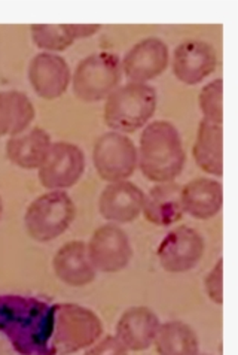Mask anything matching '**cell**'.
Returning a JSON list of instances; mask_svg holds the SVG:
<instances>
[{"label":"cell","mask_w":238,"mask_h":355,"mask_svg":"<svg viewBox=\"0 0 238 355\" xmlns=\"http://www.w3.org/2000/svg\"><path fill=\"white\" fill-rule=\"evenodd\" d=\"M53 304L36 297L0 294V333L21 355H53Z\"/></svg>","instance_id":"6da1fadb"},{"label":"cell","mask_w":238,"mask_h":355,"mask_svg":"<svg viewBox=\"0 0 238 355\" xmlns=\"http://www.w3.org/2000/svg\"><path fill=\"white\" fill-rule=\"evenodd\" d=\"M186 162L183 142L176 125L165 120L147 123L137 148V167L155 184L173 182Z\"/></svg>","instance_id":"7a4b0ae2"},{"label":"cell","mask_w":238,"mask_h":355,"mask_svg":"<svg viewBox=\"0 0 238 355\" xmlns=\"http://www.w3.org/2000/svg\"><path fill=\"white\" fill-rule=\"evenodd\" d=\"M103 334L98 315L76 303L53 304V331L49 349L53 355H71L88 349Z\"/></svg>","instance_id":"3957f363"},{"label":"cell","mask_w":238,"mask_h":355,"mask_svg":"<svg viewBox=\"0 0 238 355\" xmlns=\"http://www.w3.org/2000/svg\"><path fill=\"white\" fill-rule=\"evenodd\" d=\"M156 105L158 94L152 85L127 83L119 85L106 98L103 107L104 123L112 132L134 133L151 121Z\"/></svg>","instance_id":"277c9868"},{"label":"cell","mask_w":238,"mask_h":355,"mask_svg":"<svg viewBox=\"0 0 238 355\" xmlns=\"http://www.w3.org/2000/svg\"><path fill=\"white\" fill-rule=\"evenodd\" d=\"M122 78L121 58L113 53H94L75 67L72 88L79 101L102 102L121 85Z\"/></svg>","instance_id":"5b68a950"},{"label":"cell","mask_w":238,"mask_h":355,"mask_svg":"<svg viewBox=\"0 0 238 355\" xmlns=\"http://www.w3.org/2000/svg\"><path fill=\"white\" fill-rule=\"evenodd\" d=\"M76 216V206L66 191H48L28 205L24 225L36 242H51L62 236Z\"/></svg>","instance_id":"8992f818"},{"label":"cell","mask_w":238,"mask_h":355,"mask_svg":"<svg viewBox=\"0 0 238 355\" xmlns=\"http://www.w3.org/2000/svg\"><path fill=\"white\" fill-rule=\"evenodd\" d=\"M93 163L103 181H128L137 169V146L127 135L106 132L94 142Z\"/></svg>","instance_id":"52a82bcc"},{"label":"cell","mask_w":238,"mask_h":355,"mask_svg":"<svg viewBox=\"0 0 238 355\" xmlns=\"http://www.w3.org/2000/svg\"><path fill=\"white\" fill-rule=\"evenodd\" d=\"M85 172V155L71 142H53L46 159L37 169L39 181L49 191H64L81 180Z\"/></svg>","instance_id":"ba28073f"},{"label":"cell","mask_w":238,"mask_h":355,"mask_svg":"<svg viewBox=\"0 0 238 355\" xmlns=\"http://www.w3.org/2000/svg\"><path fill=\"white\" fill-rule=\"evenodd\" d=\"M89 260L102 273L124 270L133 259V246L128 234L116 224L100 225L86 243Z\"/></svg>","instance_id":"9c48e42d"},{"label":"cell","mask_w":238,"mask_h":355,"mask_svg":"<svg viewBox=\"0 0 238 355\" xmlns=\"http://www.w3.org/2000/svg\"><path fill=\"white\" fill-rule=\"evenodd\" d=\"M205 242L192 227L178 225L158 246V261L168 273H186L201 261Z\"/></svg>","instance_id":"30bf717a"},{"label":"cell","mask_w":238,"mask_h":355,"mask_svg":"<svg viewBox=\"0 0 238 355\" xmlns=\"http://www.w3.org/2000/svg\"><path fill=\"white\" fill-rule=\"evenodd\" d=\"M168 63H170V54L163 39L145 37L124 54L121 67L128 83L147 84L160 76Z\"/></svg>","instance_id":"8fae6325"},{"label":"cell","mask_w":238,"mask_h":355,"mask_svg":"<svg viewBox=\"0 0 238 355\" xmlns=\"http://www.w3.org/2000/svg\"><path fill=\"white\" fill-rule=\"evenodd\" d=\"M217 53L205 41L186 39L174 48L172 69L177 81L185 85H196L214 73Z\"/></svg>","instance_id":"7c38bea8"},{"label":"cell","mask_w":238,"mask_h":355,"mask_svg":"<svg viewBox=\"0 0 238 355\" xmlns=\"http://www.w3.org/2000/svg\"><path fill=\"white\" fill-rule=\"evenodd\" d=\"M28 83L33 92L45 101L62 97L72 83V72L63 57L53 53H39L28 64Z\"/></svg>","instance_id":"4fadbf2b"},{"label":"cell","mask_w":238,"mask_h":355,"mask_svg":"<svg viewBox=\"0 0 238 355\" xmlns=\"http://www.w3.org/2000/svg\"><path fill=\"white\" fill-rule=\"evenodd\" d=\"M145 193L130 181L107 184L98 197V212L112 224H127L143 211Z\"/></svg>","instance_id":"5bb4252c"},{"label":"cell","mask_w":238,"mask_h":355,"mask_svg":"<svg viewBox=\"0 0 238 355\" xmlns=\"http://www.w3.org/2000/svg\"><path fill=\"white\" fill-rule=\"evenodd\" d=\"M161 321L158 315L146 306L127 309L116 322L115 336L131 352H140L151 348Z\"/></svg>","instance_id":"9a60e30c"},{"label":"cell","mask_w":238,"mask_h":355,"mask_svg":"<svg viewBox=\"0 0 238 355\" xmlns=\"http://www.w3.org/2000/svg\"><path fill=\"white\" fill-rule=\"evenodd\" d=\"M53 269L60 281L73 288L85 287L97 276V270L89 260L86 243L82 241L64 243L54 255Z\"/></svg>","instance_id":"2e32d148"},{"label":"cell","mask_w":238,"mask_h":355,"mask_svg":"<svg viewBox=\"0 0 238 355\" xmlns=\"http://www.w3.org/2000/svg\"><path fill=\"white\" fill-rule=\"evenodd\" d=\"M181 199L183 214L191 215L195 220H210L222 209V184L213 178H195L182 185Z\"/></svg>","instance_id":"e0dca14e"},{"label":"cell","mask_w":238,"mask_h":355,"mask_svg":"<svg viewBox=\"0 0 238 355\" xmlns=\"http://www.w3.org/2000/svg\"><path fill=\"white\" fill-rule=\"evenodd\" d=\"M51 145V135L46 130L42 127H30L21 135L9 137L6 142V157L19 169L36 171L46 159Z\"/></svg>","instance_id":"ac0fdd59"},{"label":"cell","mask_w":238,"mask_h":355,"mask_svg":"<svg viewBox=\"0 0 238 355\" xmlns=\"http://www.w3.org/2000/svg\"><path fill=\"white\" fill-rule=\"evenodd\" d=\"M182 185L177 182L156 184L145 194V218L156 227H168L182 220Z\"/></svg>","instance_id":"d6986e66"},{"label":"cell","mask_w":238,"mask_h":355,"mask_svg":"<svg viewBox=\"0 0 238 355\" xmlns=\"http://www.w3.org/2000/svg\"><path fill=\"white\" fill-rule=\"evenodd\" d=\"M192 157L203 172L212 176L223 173V127L201 120L198 124Z\"/></svg>","instance_id":"ffe728a7"},{"label":"cell","mask_w":238,"mask_h":355,"mask_svg":"<svg viewBox=\"0 0 238 355\" xmlns=\"http://www.w3.org/2000/svg\"><path fill=\"white\" fill-rule=\"evenodd\" d=\"M36 116L28 96L11 90L0 92V137H14L30 129Z\"/></svg>","instance_id":"44dd1931"},{"label":"cell","mask_w":238,"mask_h":355,"mask_svg":"<svg viewBox=\"0 0 238 355\" xmlns=\"http://www.w3.org/2000/svg\"><path fill=\"white\" fill-rule=\"evenodd\" d=\"M154 345L158 355H200V345L195 331L191 325L182 321L161 324Z\"/></svg>","instance_id":"7402d4cb"},{"label":"cell","mask_w":238,"mask_h":355,"mask_svg":"<svg viewBox=\"0 0 238 355\" xmlns=\"http://www.w3.org/2000/svg\"><path fill=\"white\" fill-rule=\"evenodd\" d=\"M33 44L44 53H62L75 44L71 24H32L30 26Z\"/></svg>","instance_id":"603a6c76"},{"label":"cell","mask_w":238,"mask_h":355,"mask_svg":"<svg viewBox=\"0 0 238 355\" xmlns=\"http://www.w3.org/2000/svg\"><path fill=\"white\" fill-rule=\"evenodd\" d=\"M223 81L217 78L203 87V90L198 94V106L203 114V120L208 123L221 124L223 123Z\"/></svg>","instance_id":"cb8c5ba5"},{"label":"cell","mask_w":238,"mask_h":355,"mask_svg":"<svg viewBox=\"0 0 238 355\" xmlns=\"http://www.w3.org/2000/svg\"><path fill=\"white\" fill-rule=\"evenodd\" d=\"M205 293L214 304L223 303V259H219L204 281Z\"/></svg>","instance_id":"d4e9b609"},{"label":"cell","mask_w":238,"mask_h":355,"mask_svg":"<svg viewBox=\"0 0 238 355\" xmlns=\"http://www.w3.org/2000/svg\"><path fill=\"white\" fill-rule=\"evenodd\" d=\"M128 351L115 334L98 339L94 345L89 347L84 355H128Z\"/></svg>","instance_id":"484cf974"},{"label":"cell","mask_w":238,"mask_h":355,"mask_svg":"<svg viewBox=\"0 0 238 355\" xmlns=\"http://www.w3.org/2000/svg\"><path fill=\"white\" fill-rule=\"evenodd\" d=\"M2 214H3V202H2V197H0V218H2Z\"/></svg>","instance_id":"4316f807"},{"label":"cell","mask_w":238,"mask_h":355,"mask_svg":"<svg viewBox=\"0 0 238 355\" xmlns=\"http://www.w3.org/2000/svg\"><path fill=\"white\" fill-rule=\"evenodd\" d=\"M200 355H210V354H200Z\"/></svg>","instance_id":"83f0119b"}]
</instances>
